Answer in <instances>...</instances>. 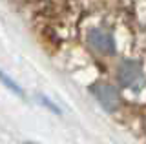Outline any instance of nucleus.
Returning <instances> with one entry per match:
<instances>
[{
    "label": "nucleus",
    "instance_id": "nucleus-1",
    "mask_svg": "<svg viewBox=\"0 0 146 144\" xmlns=\"http://www.w3.org/2000/svg\"><path fill=\"white\" fill-rule=\"evenodd\" d=\"M90 89H91V93L95 95V98L102 104V108L106 111H115L117 108L121 106V95H119V91L113 86H110V84L97 82Z\"/></svg>",
    "mask_w": 146,
    "mask_h": 144
},
{
    "label": "nucleus",
    "instance_id": "nucleus-2",
    "mask_svg": "<svg viewBox=\"0 0 146 144\" xmlns=\"http://www.w3.org/2000/svg\"><path fill=\"white\" fill-rule=\"evenodd\" d=\"M119 82L124 88L137 89L143 84V67L139 62L133 60H124L119 66Z\"/></svg>",
    "mask_w": 146,
    "mask_h": 144
},
{
    "label": "nucleus",
    "instance_id": "nucleus-3",
    "mask_svg": "<svg viewBox=\"0 0 146 144\" xmlns=\"http://www.w3.org/2000/svg\"><path fill=\"white\" fill-rule=\"evenodd\" d=\"M88 42L91 44V48L95 51L102 53V55H113L115 53V42H113V37L108 31L91 29L88 33Z\"/></svg>",
    "mask_w": 146,
    "mask_h": 144
},
{
    "label": "nucleus",
    "instance_id": "nucleus-4",
    "mask_svg": "<svg viewBox=\"0 0 146 144\" xmlns=\"http://www.w3.org/2000/svg\"><path fill=\"white\" fill-rule=\"evenodd\" d=\"M0 80H2V82H4V84H6V86H7L9 89H11V91H13V93H17V95H22V91H20V88H18V86H17V84H15V82H13V80H11V79H9V77H7V75H4V73H2V71H0Z\"/></svg>",
    "mask_w": 146,
    "mask_h": 144
}]
</instances>
